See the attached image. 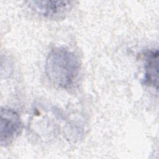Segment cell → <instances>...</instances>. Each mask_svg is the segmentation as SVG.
<instances>
[{
    "label": "cell",
    "instance_id": "obj_1",
    "mask_svg": "<svg viewBox=\"0 0 159 159\" xmlns=\"http://www.w3.org/2000/svg\"><path fill=\"white\" fill-rule=\"evenodd\" d=\"M80 63L77 56L65 47H55L48 53L45 71L50 82L56 88L67 89L77 79Z\"/></svg>",
    "mask_w": 159,
    "mask_h": 159
},
{
    "label": "cell",
    "instance_id": "obj_2",
    "mask_svg": "<svg viewBox=\"0 0 159 159\" xmlns=\"http://www.w3.org/2000/svg\"><path fill=\"white\" fill-rule=\"evenodd\" d=\"M0 129L1 145L6 147L11 144L22 131V123L18 113L11 109L1 107Z\"/></svg>",
    "mask_w": 159,
    "mask_h": 159
},
{
    "label": "cell",
    "instance_id": "obj_3",
    "mask_svg": "<svg viewBox=\"0 0 159 159\" xmlns=\"http://www.w3.org/2000/svg\"><path fill=\"white\" fill-rule=\"evenodd\" d=\"M28 3L32 11L49 19L64 17L73 7V2L67 1H31Z\"/></svg>",
    "mask_w": 159,
    "mask_h": 159
},
{
    "label": "cell",
    "instance_id": "obj_4",
    "mask_svg": "<svg viewBox=\"0 0 159 159\" xmlns=\"http://www.w3.org/2000/svg\"><path fill=\"white\" fill-rule=\"evenodd\" d=\"M145 73L143 83L156 90L158 89V50H150L146 51L144 54Z\"/></svg>",
    "mask_w": 159,
    "mask_h": 159
}]
</instances>
